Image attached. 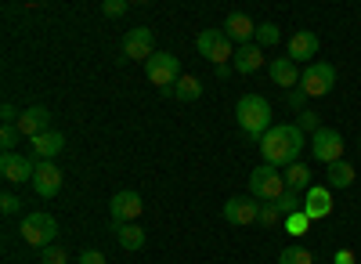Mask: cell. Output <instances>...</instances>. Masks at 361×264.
Returning a JSON list of instances; mask_svg holds the SVG:
<instances>
[{
  "instance_id": "83f0119b",
  "label": "cell",
  "mask_w": 361,
  "mask_h": 264,
  "mask_svg": "<svg viewBox=\"0 0 361 264\" xmlns=\"http://www.w3.org/2000/svg\"><path fill=\"white\" fill-rule=\"evenodd\" d=\"M307 224H311V217H307L304 210L286 217V232H289V236H304V232H307Z\"/></svg>"
},
{
  "instance_id": "277c9868",
  "label": "cell",
  "mask_w": 361,
  "mask_h": 264,
  "mask_svg": "<svg viewBox=\"0 0 361 264\" xmlns=\"http://www.w3.org/2000/svg\"><path fill=\"white\" fill-rule=\"evenodd\" d=\"M54 236H58V221L44 210H33V214H25L22 217V239L29 246H37V250H47L54 246Z\"/></svg>"
},
{
  "instance_id": "5b68a950",
  "label": "cell",
  "mask_w": 361,
  "mask_h": 264,
  "mask_svg": "<svg viewBox=\"0 0 361 264\" xmlns=\"http://www.w3.org/2000/svg\"><path fill=\"white\" fill-rule=\"evenodd\" d=\"M195 51L214 66H228V58H235V44L224 37V29H202L195 37Z\"/></svg>"
},
{
  "instance_id": "9c48e42d",
  "label": "cell",
  "mask_w": 361,
  "mask_h": 264,
  "mask_svg": "<svg viewBox=\"0 0 361 264\" xmlns=\"http://www.w3.org/2000/svg\"><path fill=\"white\" fill-rule=\"evenodd\" d=\"M152 54H156V33L148 25H137L123 37V58H130V62H148Z\"/></svg>"
},
{
  "instance_id": "f35d334b",
  "label": "cell",
  "mask_w": 361,
  "mask_h": 264,
  "mask_svg": "<svg viewBox=\"0 0 361 264\" xmlns=\"http://www.w3.org/2000/svg\"><path fill=\"white\" fill-rule=\"evenodd\" d=\"M357 149H361V138H357Z\"/></svg>"
},
{
  "instance_id": "4316f807",
  "label": "cell",
  "mask_w": 361,
  "mask_h": 264,
  "mask_svg": "<svg viewBox=\"0 0 361 264\" xmlns=\"http://www.w3.org/2000/svg\"><path fill=\"white\" fill-rule=\"evenodd\" d=\"M279 217H282V207H279V203H260V221H257V224L275 228V224H279Z\"/></svg>"
},
{
  "instance_id": "30bf717a",
  "label": "cell",
  "mask_w": 361,
  "mask_h": 264,
  "mask_svg": "<svg viewBox=\"0 0 361 264\" xmlns=\"http://www.w3.org/2000/svg\"><path fill=\"white\" fill-rule=\"evenodd\" d=\"M33 192L40 199H54L62 192V170H58L54 160H37V170H33Z\"/></svg>"
},
{
  "instance_id": "74e56055",
  "label": "cell",
  "mask_w": 361,
  "mask_h": 264,
  "mask_svg": "<svg viewBox=\"0 0 361 264\" xmlns=\"http://www.w3.org/2000/svg\"><path fill=\"white\" fill-rule=\"evenodd\" d=\"M333 264H357V257H354L350 250H336V257H333Z\"/></svg>"
},
{
  "instance_id": "484cf974",
  "label": "cell",
  "mask_w": 361,
  "mask_h": 264,
  "mask_svg": "<svg viewBox=\"0 0 361 264\" xmlns=\"http://www.w3.org/2000/svg\"><path fill=\"white\" fill-rule=\"evenodd\" d=\"M279 40H282V33H279L275 22H257V37H253L257 47H275Z\"/></svg>"
},
{
  "instance_id": "4dcf8cb0",
  "label": "cell",
  "mask_w": 361,
  "mask_h": 264,
  "mask_svg": "<svg viewBox=\"0 0 361 264\" xmlns=\"http://www.w3.org/2000/svg\"><path fill=\"white\" fill-rule=\"evenodd\" d=\"M40 260L44 264H69V253L62 246H47V250H40Z\"/></svg>"
},
{
  "instance_id": "8fae6325",
  "label": "cell",
  "mask_w": 361,
  "mask_h": 264,
  "mask_svg": "<svg viewBox=\"0 0 361 264\" xmlns=\"http://www.w3.org/2000/svg\"><path fill=\"white\" fill-rule=\"evenodd\" d=\"M141 210H145L141 196H137V192H127V188H123V192H116L112 203H109V214H112L116 224H137Z\"/></svg>"
},
{
  "instance_id": "e575fe53",
  "label": "cell",
  "mask_w": 361,
  "mask_h": 264,
  "mask_svg": "<svg viewBox=\"0 0 361 264\" xmlns=\"http://www.w3.org/2000/svg\"><path fill=\"white\" fill-rule=\"evenodd\" d=\"M286 102H289V109H296V112H304V109H307V95L300 91V87H293V91L286 95Z\"/></svg>"
},
{
  "instance_id": "836d02e7",
  "label": "cell",
  "mask_w": 361,
  "mask_h": 264,
  "mask_svg": "<svg viewBox=\"0 0 361 264\" xmlns=\"http://www.w3.org/2000/svg\"><path fill=\"white\" fill-rule=\"evenodd\" d=\"M0 210H4V217H15V214L22 210L18 196H15V192H4V199H0Z\"/></svg>"
},
{
  "instance_id": "2e32d148",
  "label": "cell",
  "mask_w": 361,
  "mask_h": 264,
  "mask_svg": "<svg viewBox=\"0 0 361 264\" xmlns=\"http://www.w3.org/2000/svg\"><path fill=\"white\" fill-rule=\"evenodd\" d=\"M333 192L329 188H322V185H311L307 192H304V214L311 217V221H322V217H329L333 214Z\"/></svg>"
},
{
  "instance_id": "8d00e7d4",
  "label": "cell",
  "mask_w": 361,
  "mask_h": 264,
  "mask_svg": "<svg viewBox=\"0 0 361 264\" xmlns=\"http://www.w3.org/2000/svg\"><path fill=\"white\" fill-rule=\"evenodd\" d=\"M80 264H109V260H105L102 250H83V253H80Z\"/></svg>"
},
{
  "instance_id": "e0dca14e",
  "label": "cell",
  "mask_w": 361,
  "mask_h": 264,
  "mask_svg": "<svg viewBox=\"0 0 361 264\" xmlns=\"http://www.w3.org/2000/svg\"><path fill=\"white\" fill-rule=\"evenodd\" d=\"M231 69L243 73V76H253L257 69H264V47L257 44H246V47H235V58H231Z\"/></svg>"
},
{
  "instance_id": "52a82bcc",
  "label": "cell",
  "mask_w": 361,
  "mask_h": 264,
  "mask_svg": "<svg viewBox=\"0 0 361 264\" xmlns=\"http://www.w3.org/2000/svg\"><path fill=\"white\" fill-rule=\"evenodd\" d=\"M336 87V69L329 62H311L304 73H300V91L307 98H322Z\"/></svg>"
},
{
  "instance_id": "1f68e13d",
  "label": "cell",
  "mask_w": 361,
  "mask_h": 264,
  "mask_svg": "<svg viewBox=\"0 0 361 264\" xmlns=\"http://www.w3.org/2000/svg\"><path fill=\"white\" fill-rule=\"evenodd\" d=\"M279 207H282V217H289V214H300V210H304V203H300L293 192H286V196L279 199Z\"/></svg>"
},
{
  "instance_id": "7a4b0ae2",
  "label": "cell",
  "mask_w": 361,
  "mask_h": 264,
  "mask_svg": "<svg viewBox=\"0 0 361 264\" xmlns=\"http://www.w3.org/2000/svg\"><path fill=\"white\" fill-rule=\"evenodd\" d=\"M235 120H238V127L246 131L250 141L253 138L260 141L271 131V102L264 95H243V98H238V105H235Z\"/></svg>"
},
{
  "instance_id": "4fadbf2b",
  "label": "cell",
  "mask_w": 361,
  "mask_h": 264,
  "mask_svg": "<svg viewBox=\"0 0 361 264\" xmlns=\"http://www.w3.org/2000/svg\"><path fill=\"white\" fill-rule=\"evenodd\" d=\"M224 221L228 224H253V221H260V203L253 196H231L224 203Z\"/></svg>"
},
{
  "instance_id": "7402d4cb",
  "label": "cell",
  "mask_w": 361,
  "mask_h": 264,
  "mask_svg": "<svg viewBox=\"0 0 361 264\" xmlns=\"http://www.w3.org/2000/svg\"><path fill=\"white\" fill-rule=\"evenodd\" d=\"M282 178H286V192H307L311 188V170L304 167V163H293V167H286L282 170Z\"/></svg>"
},
{
  "instance_id": "5bb4252c",
  "label": "cell",
  "mask_w": 361,
  "mask_h": 264,
  "mask_svg": "<svg viewBox=\"0 0 361 264\" xmlns=\"http://www.w3.org/2000/svg\"><path fill=\"white\" fill-rule=\"evenodd\" d=\"M18 131H22V138H40V134H47L51 131V109L47 105H29V109H22V116H18Z\"/></svg>"
},
{
  "instance_id": "d590c367",
  "label": "cell",
  "mask_w": 361,
  "mask_h": 264,
  "mask_svg": "<svg viewBox=\"0 0 361 264\" xmlns=\"http://www.w3.org/2000/svg\"><path fill=\"white\" fill-rule=\"evenodd\" d=\"M0 116H4V127H11V124L18 127V116H22V112H18V109L8 102V105H0Z\"/></svg>"
},
{
  "instance_id": "d6986e66",
  "label": "cell",
  "mask_w": 361,
  "mask_h": 264,
  "mask_svg": "<svg viewBox=\"0 0 361 264\" xmlns=\"http://www.w3.org/2000/svg\"><path fill=\"white\" fill-rule=\"evenodd\" d=\"M314 54H318V37L311 29H300V33L289 37V58L293 62H311Z\"/></svg>"
},
{
  "instance_id": "7c38bea8",
  "label": "cell",
  "mask_w": 361,
  "mask_h": 264,
  "mask_svg": "<svg viewBox=\"0 0 361 264\" xmlns=\"http://www.w3.org/2000/svg\"><path fill=\"white\" fill-rule=\"evenodd\" d=\"M33 170H37L33 156H22V152H4L0 156V174H4V181H11V185L33 181Z\"/></svg>"
},
{
  "instance_id": "603a6c76",
  "label": "cell",
  "mask_w": 361,
  "mask_h": 264,
  "mask_svg": "<svg viewBox=\"0 0 361 264\" xmlns=\"http://www.w3.org/2000/svg\"><path fill=\"white\" fill-rule=\"evenodd\" d=\"M354 178H357L354 167H350V163H343V160L329 167V188H350V185H354Z\"/></svg>"
},
{
  "instance_id": "8992f818",
  "label": "cell",
  "mask_w": 361,
  "mask_h": 264,
  "mask_svg": "<svg viewBox=\"0 0 361 264\" xmlns=\"http://www.w3.org/2000/svg\"><path fill=\"white\" fill-rule=\"evenodd\" d=\"M145 76L152 80L159 91H170V87L180 80V62H177V54H170V51H156V54L145 62Z\"/></svg>"
},
{
  "instance_id": "cb8c5ba5",
  "label": "cell",
  "mask_w": 361,
  "mask_h": 264,
  "mask_svg": "<svg viewBox=\"0 0 361 264\" xmlns=\"http://www.w3.org/2000/svg\"><path fill=\"white\" fill-rule=\"evenodd\" d=\"M116 239H119V246H123V250H141L145 246V232H141V224H119L116 228Z\"/></svg>"
},
{
  "instance_id": "f1b7e54d",
  "label": "cell",
  "mask_w": 361,
  "mask_h": 264,
  "mask_svg": "<svg viewBox=\"0 0 361 264\" xmlns=\"http://www.w3.org/2000/svg\"><path fill=\"white\" fill-rule=\"evenodd\" d=\"M22 141V131L11 124V127H0V149L4 152H15V145Z\"/></svg>"
},
{
  "instance_id": "f546056e",
  "label": "cell",
  "mask_w": 361,
  "mask_h": 264,
  "mask_svg": "<svg viewBox=\"0 0 361 264\" xmlns=\"http://www.w3.org/2000/svg\"><path fill=\"white\" fill-rule=\"evenodd\" d=\"M296 127H300V131H311V134H314V131H322L318 112H314V109H304V112H300V120H296Z\"/></svg>"
},
{
  "instance_id": "d4e9b609",
  "label": "cell",
  "mask_w": 361,
  "mask_h": 264,
  "mask_svg": "<svg viewBox=\"0 0 361 264\" xmlns=\"http://www.w3.org/2000/svg\"><path fill=\"white\" fill-rule=\"evenodd\" d=\"M279 264H314V253H311L307 246L293 243V246H286V250L279 253Z\"/></svg>"
},
{
  "instance_id": "ba28073f",
  "label": "cell",
  "mask_w": 361,
  "mask_h": 264,
  "mask_svg": "<svg viewBox=\"0 0 361 264\" xmlns=\"http://www.w3.org/2000/svg\"><path fill=\"white\" fill-rule=\"evenodd\" d=\"M311 156H314L318 163H325V167L340 163V160H343V134H340V131H329V127L314 131V134H311Z\"/></svg>"
},
{
  "instance_id": "ffe728a7",
  "label": "cell",
  "mask_w": 361,
  "mask_h": 264,
  "mask_svg": "<svg viewBox=\"0 0 361 264\" xmlns=\"http://www.w3.org/2000/svg\"><path fill=\"white\" fill-rule=\"evenodd\" d=\"M29 145H33V152H29L33 160H54L58 152L66 149V134H58V131H47V134L33 138Z\"/></svg>"
},
{
  "instance_id": "6da1fadb",
  "label": "cell",
  "mask_w": 361,
  "mask_h": 264,
  "mask_svg": "<svg viewBox=\"0 0 361 264\" xmlns=\"http://www.w3.org/2000/svg\"><path fill=\"white\" fill-rule=\"evenodd\" d=\"M304 145H307V138H304V131H300L296 124H279V127H271L260 138V156H264V163L286 170V167H293L300 160Z\"/></svg>"
},
{
  "instance_id": "3957f363",
  "label": "cell",
  "mask_w": 361,
  "mask_h": 264,
  "mask_svg": "<svg viewBox=\"0 0 361 264\" xmlns=\"http://www.w3.org/2000/svg\"><path fill=\"white\" fill-rule=\"evenodd\" d=\"M250 192L257 203H279L286 196V178H282V170L279 167H271V163H260L253 174H250Z\"/></svg>"
},
{
  "instance_id": "ac0fdd59",
  "label": "cell",
  "mask_w": 361,
  "mask_h": 264,
  "mask_svg": "<svg viewBox=\"0 0 361 264\" xmlns=\"http://www.w3.org/2000/svg\"><path fill=\"white\" fill-rule=\"evenodd\" d=\"M267 73H271V83L282 87V91H293V87H300V73H296V62H293L289 54L279 58V62H271Z\"/></svg>"
},
{
  "instance_id": "d6a6232c",
  "label": "cell",
  "mask_w": 361,
  "mask_h": 264,
  "mask_svg": "<svg viewBox=\"0 0 361 264\" xmlns=\"http://www.w3.org/2000/svg\"><path fill=\"white\" fill-rule=\"evenodd\" d=\"M102 11H105L109 18H119V15H127V11H130V4H127V0H105Z\"/></svg>"
},
{
  "instance_id": "44dd1931",
  "label": "cell",
  "mask_w": 361,
  "mask_h": 264,
  "mask_svg": "<svg viewBox=\"0 0 361 264\" xmlns=\"http://www.w3.org/2000/svg\"><path fill=\"white\" fill-rule=\"evenodd\" d=\"M166 98H173V102H195L199 95H202V80L199 76H180L170 91H163Z\"/></svg>"
},
{
  "instance_id": "9a60e30c",
  "label": "cell",
  "mask_w": 361,
  "mask_h": 264,
  "mask_svg": "<svg viewBox=\"0 0 361 264\" xmlns=\"http://www.w3.org/2000/svg\"><path fill=\"white\" fill-rule=\"evenodd\" d=\"M224 37H228L235 47H246V44H253V37H257V22H253L250 15H243V11H231V15L224 18Z\"/></svg>"
}]
</instances>
